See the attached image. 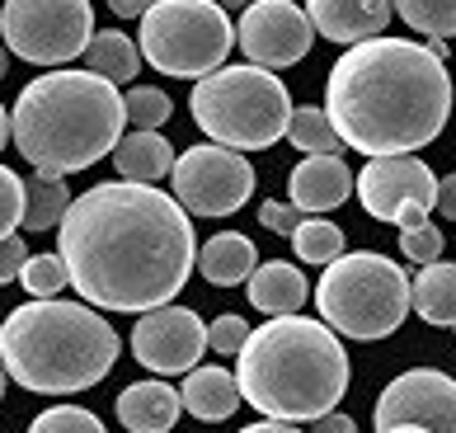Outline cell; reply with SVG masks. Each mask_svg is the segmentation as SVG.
I'll return each mask as SVG.
<instances>
[{"label": "cell", "instance_id": "1", "mask_svg": "<svg viewBox=\"0 0 456 433\" xmlns=\"http://www.w3.org/2000/svg\"><path fill=\"white\" fill-rule=\"evenodd\" d=\"M57 255L80 302L142 315L183 292L198 264V241L175 193L109 179L71 198L57 222Z\"/></svg>", "mask_w": 456, "mask_h": 433}, {"label": "cell", "instance_id": "2", "mask_svg": "<svg viewBox=\"0 0 456 433\" xmlns=\"http://www.w3.org/2000/svg\"><path fill=\"white\" fill-rule=\"evenodd\" d=\"M452 99V76L428 47L410 38H362L334 61L325 113L339 142L371 160L419 151L443 137Z\"/></svg>", "mask_w": 456, "mask_h": 433}, {"label": "cell", "instance_id": "3", "mask_svg": "<svg viewBox=\"0 0 456 433\" xmlns=\"http://www.w3.org/2000/svg\"><path fill=\"white\" fill-rule=\"evenodd\" d=\"M127 109L113 80L94 71H47L28 80L10 109V142L33 170L80 175L113 156Z\"/></svg>", "mask_w": 456, "mask_h": 433}, {"label": "cell", "instance_id": "4", "mask_svg": "<svg viewBox=\"0 0 456 433\" xmlns=\"http://www.w3.org/2000/svg\"><path fill=\"white\" fill-rule=\"evenodd\" d=\"M240 396L268 420H315L339 410L348 391V354L325 321L306 315H273L268 325L249 330L240 344Z\"/></svg>", "mask_w": 456, "mask_h": 433}, {"label": "cell", "instance_id": "5", "mask_svg": "<svg viewBox=\"0 0 456 433\" xmlns=\"http://www.w3.org/2000/svg\"><path fill=\"white\" fill-rule=\"evenodd\" d=\"M113 325L86 302L33 297L0 325V363L24 391L71 396L99 387L118 363Z\"/></svg>", "mask_w": 456, "mask_h": 433}, {"label": "cell", "instance_id": "6", "mask_svg": "<svg viewBox=\"0 0 456 433\" xmlns=\"http://www.w3.org/2000/svg\"><path fill=\"white\" fill-rule=\"evenodd\" d=\"M193 123L231 151H264L287 137L292 94L268 66H216L189 94Z\"/></svg>", "mask_w": 456, "mask_h": 433}, {"label": "cell", "instance_id": "7", "mask_svg": "<svg viewBox=\"0 0 456 433\" xmlns=\"http://www.w3.org/2000/svg\"><path fill=\"white\" fill-rule=\"evenodd\" d=\"M315 306L344 339H391L410 315V278L377 249H353L325 264L315 282Z\"/></svg>", "mask_w": 456, "mask_h": 433}, {"label": "cell", "instance_id": "8", "mask_svg": "<svg viewBox=\"0 0 456 433\" xmlns=\"http://www.w3.org/2000/svg\"><path fill=\"white\" fill-rule=\"evenodd\" d=\"M137 53L151 61V71L202 80L216 66H226L235 47V24L216 0H156L142 14Z\"/></svg>", "mask_w": 456, "mask_h": 433}, {"label": "cell", "instance_id": "9", "mask_svg": "<svg viewBox=\"0 0 456 433\" xmlns=\"http://www.w3.org/2000/svg\"><path fill=\"white\" fill-rule=\"evenodd\" d=\"M94 38L90 0H5L0 5V43L20 61L61 66L86 53Z\"/></svg>", "mask_w": 456, "mask_h": 433}, {"label": "cell", "instance_id": "10", "mask_svg": "<svg viewBox=\"0 0 456 433\" xmlns=\"http://www.w3.org/2000/svg\"><path fill=\"white\" fill-rule=\"evenodd\" d=\"M170 193L189 216H231L249 203L255 193V170L240 151L231 146H189L175 156L170 170Z\"/></svg>", "mask_w": 456, "mask_h": 433}, {"label": "cell", "instance_id": "11", "mask_svg": "<svg viewBox=\"0 0 456 433\" xmlns=\"http://www.w3.org/2000/svg\"><path fill=\"white\" fill-rule=\"evenodd\" d=\"M395 424H419L428 433H456V381L437 368H410L377 396L371 429L386 433Z\"/></svg>", "mask_w": 456, "mask_h": 433}, {"label": "cell", "instance_id": "12", "mask_svg": "<svg viewBox=\"0 0 456 433\" xmlns=\"http://www.w3.org/2000/svg\"><path fill=\"white\" fill-rule=\"evenodd\" d=\"M132 354L156 377H179L198 368V358L208 354V325L198 321L193 306L165 302L156 311H142L137 330H132Z\"/></svg>", "mask_w": 456, "mask_h": 433}, {"label": "cell", "instance_id": "13", "mask_svg": "<svg viewBox=\"0 0 456 433\" xmlns=\"http://www.w3.org/2000/svg\"><path fill=\"white\" fill-rule=\"evenodd\" d=\"M235 43L245 47V57L255 66L278 71V66H297L311 53L315 29L292 0H249L240 24H235Z\"/></svg>", "mask_w": 456, "mask_h": 433}, {"label": "cell", "instance_id": "14", "mask_svg": "<svg viewBox=\"0 0 456 433\" xmlns=\"http://www.w3.org/2000/svg\"><path fill=\"white\" fill-rule=\"evenodd\" d=\"M353 193L362 198V208L377 216V222H395L404 208L433 212V203H437V175L414 151H404V156H371L362 165V175L353 179Z\"/></svg>", "mask_w": 456, "mask_h": 433}, {"label": "cell", "instance_id": "15", "mask_svg": "<svg viewBox=\"0 0 456 433\" xmlns=\"http://www.w3.org/2000/svg\"><path fill=\"white\" fill-rule=\"evenodd\" d=\"M391 0H306V20L320 38L330 43H362L381 38V29L391 24Z\"/></svg>", "mask_w": 456, "mask_h": 433}, {"label": "cell", "instance_id": "16", "mask_svg": "<svg viewBox=\"0 0 456 433\" xmlns=\"http://www.w3.org/2000/svg\"><path fill=\"white\" fill-rule=\"evenodd\" d=\"M287 193H292V208L301 212H330L353 193V170L339 156H311L292 170Z\"/></svg>", "mask_w": 456, "mask_h": 433}, {"label": "cell", "instance_id": "17", "mask_svg": "<svg viewBox=\"0 0 456 433\" xmlns=\"http://www.w3.org/2000/svg\"><path fill=\"white\" fill-rule=\"evenodd\" d=\"M245 282H249V306L264 311V315H297L311 297L306 274H301L297 264H287V259L255 264V274H249Z\"/></svg>", "mask_w": 456, "mask_h": 433}, {"label": "cell", "instance_id": "18", "mask_svg": "<svg viewBox=\"0 0 456 433\" xmlns=\"http://www.w3.org/2000/svg\"><path fill=\"white\" fill-rule=\"evenodd\" d=\"M179 391L170 381H137L118 396V424L127 433H170L179 424Z\"/></svg>", "mask_w": 456, "mask_h": 433}, {"label": "cell", "instance_id": "19", "mask_svg": "<svg viewBox=\"0 0 456 433\" xmlns=\"http://www.w3.org/2000/svg\"><path fill=\"white\" fill-rule=\"evenodd\" d=\"M179 401L189 405L193 420L202 424H222L231 420L235 410H240V381H235V372L226 368H189V377H183L179 387Z\"/></svg>", "mask_w": 456, "mask_h": 433}, {"label": "cell", "instance_id": "20", "mask_svg": "<svg viewBox=\"0 0 456 433\" xmlns=\"http://www.w3.org/2000/svg\"><path fill=\"white\" fill-rule=\"evenodd\" d=\"M113 165L123 179H137V184H156L175 170V146L160 137V132L132 127L127 137H118L113 146Z\"/></svg>", "mask_w": 456, "mask_h": 433}, {"label": "cell", "instance_id": "21", "mask_svg": "<svg viewBox=\"0 0 456 433\" xmlns=\"http://www.w3.org/2000/svg\"><path fill=\"white\" fill-rule=\"evenodd\" d=\"M255 241L240 236V231H222V236H212L208 245L198 249V264L193 269L212 282V288H235V282H245L255 274Z\"/></svg>", "mask_w": 456, "mask_h": 433}, {"label": "cell", "instance_id": "22", "mask_svg": "<svg viewBox=\"0 0 456 433\" xmlns=\"http://www.w3.org/2000/svg\"><path fill=\"white\" fill-rule=\"evenodd\" d=\"M410 306L419 311V321L452 330L456 325V264H443V259L419 264V274L410 282Z\"/></svg>", "mask_w": 456, "mask_h": 433}, {"label": "cell", "instance_id": "23", "mask_svg": "<svg viewBox=\"0 0 456 433\" xmlns=\"http://www.w3.org/2000/svg\"><path fill=\"white\" fill-rule=\"evenodd\" d=\"M80 57H86V71L113 80V86H127V80L142 71V53H137V43H132L127 33H118V29L94 33Z\"/></svg>", "mask_w": 456, "mask_h": 433}, {"label": "cell", "instance_id": "24", "mask_svg": "<svg viewBox=\"0 0 456 433\" xmlns=\"http://www.w3.org/2000/svg\"><path fill=\"white\" fill-rule=\"evenodd\" d=\"M71 208V189H66L61 175H47V170H33L24 179V231H57V222Z\"/></svg>", "mask_w": 456, "mask_h": 433}, {"label": "cell", "instance_id": "25", "mask_svg": "<svg viewBox=\"0 0 456 433\" xmlns=\"http://www.w3.org/2000/svg\"><path fill=\"white\" fill-rule=\"evenodd\" d=\"M287 142H292L297 151H311V156H334L339 151V132H334L330 113L311 109V104L292 109V118H287Z\"/></svg>", "mask_w": 456, "mask_h": 433}, {"label": "cell", "instance_id": "26", "mask_svg": "<svg viewBox=\"0 0 456 433\" xmlns=\"http://www.w3.org/2000/svg\"><path fill=\"white\" fill-rule=\"evenodd\" d=\"M292 245H297L301 264H330L344 255V231L325 222V216H301L292 231Z\"/></svg>", "mask_w": 456, "mask_h": 433}, {"label": "cell", "instance_id": "27", "mask_svg": "<svg viewBox=\"0 0 456 433\" xmlns=\"http://www.w3.org/2000/svg\"><path fill=\"white\" fill-rule=\"evenodd\" d=\"M391 10L414 33H428V38H452L456 33V0H391Z\"/></svg>", "mask_w": 456, "mask_h": 433}, {"label": "cell", "instance_id": "28", "mask_svg": "<svg viewBox=\"0 0 456 433\" xmlns=\"http://www.w3.org/2000/svg\"><path fill=\"white\" fill-rule=\"evenodd\" d=\"M20 282L28 288V297H57L71 288V274H66L61 255H28L20 269Z\"/></svg>", "mask_w": 456, "mask_h": 433}, {"label": "cell", "instance_id": "29", "mask_svg": "<svg viewBox=\"0 0 456 433\" xmlns=\"http://www.w3.org/2000/svg\"><path fill=\"white\" fill-rule=\"evenodd\" d=\"M123 109H127V123H132V127H146V132H156V127L175 113L170 94L156 90V86H132V90L123 94Z\"/></svg>", "mask_w": 456, "mask_h": 433}, {"label": "cell", "instance_id": "30", "mask_svg": "<svg viewBox=\"0 0 456 433\" xmlns=\"http://www.w3.org/2000/svg\"><path fill=\"white\" fill-rule=\"evenodd\" d=\"M28 433H104V424L80 405H53L28 424Z\"/></svg>", "mask_w": 456, "mask_h": 433}, {"label": "cell", "instance_id": "31", "mask_svg": "<svg viewBox=\"0 0 456 433\" xmlns=\"http://www.w3.org/2000/svg\"><path fill=\"white\" fill-rule=\"evenodd\" d=\"M24 222V179L0 165V241L14 236V226Z\"/></svg>", "mask_w": 456, "mask_h": 433}, {"label": "cell", "instance_id": "32", "mask_svg": "<svg viewBox=\"0 0 456 433\" xmlns=\"http://www.w3.org/2000/svg\"><path fill=\"white\" fill-rule=\"evenodd\" d=\"M400 255L410 259V264H433V259H443V231H437L433 222L400 231Z\"/></svg>", "mask_w": 456, "mask_h": 433}, {"label": "cell", "instance_id": "33", "mask_svg": "<svg viewBox=\"0 0 456 433\" xmlns=\"http://www.w3.org/2000/svg\"><path fill=\"white\" fill-rule=\"evenodd\" d=\"M245 339H249V325L240 315H216L208 325V348H216V354H240Z\"/></svg>", "mask_w": 456, "mask_h": 433}, {"label": "cell", "instance_id": "34", "mask_svg": "<svg viewBox=\"0 0 456 433\" xmlns=\"http://www.w3.org/2000/svg\"><path fill=\"white\" fill-rule=\"evenodd\" d=\"M297 222H301V208H292V203H264L259 208V226L278 231V236H292Z\"/></svg>", "mask_w": 456, "mask_h": 433}, {"label": "cell", "instance_id": "35", "mask_svg": "<svg viewBox=\"0 0 456 433\" xmlns=\"http://www.w3.org/2000/svg\"><path fill=\"white\" fill-rule=\"evenodd\" d=\"M24 259H28V249H24V241H20V236H5V241H0V288L20 278Z\"/></svg>", "mask_w": 456, "mask_h": 433}, {"label": "cell", "instance_id": "36", "mask_svg": "<svg viewBox=\"0 0 456 433\" xmlns=\"http://www.w3.org/2000/svg\"><path fill=\"white\" fill-rule=\"evenodd\" d=\"M311 433H358V424H353L348 414H339V410H325V414L311 420Z\"/></svg>", "mask_w": 456, "mask_h": 433}, {"label": "cell", "instance_id": "37", "mask_svg": "<svg viewBox=\"0 0 456 433\" xmlns=\"http://www.w3.org/2000/svg\"><path fill=\"white\" fill-rule=\"evenodd\" d=\"M443 216H456V175H447V179H437V203H433Z\"/></svg>", "mask_w": 456, "mask_h": 433}, {"label": "cell", "instance_id": "38", "mask_svg": "<svg viewBox=\"0 0 456 433\" xmlns=\"http://www.w3.org/2000/svg\"><path fill=\"white\" fill-rule=\"evenodd\" d=\"M151 5H156V0H109V10L118 14V20H142Z\"/></svg>", "mask_w": 456, "mask_h": 433}, {"label": "cell", "instance_id": "39", "mask_svg": "<svg viewBox=\"0 0 456 433\" xmlns=\"http://www.w3.org/2000/svg\"><path fill=\"white\" fill-rule=\"evenodd\" d=\"M240 433H301L297 424H287V420H259V424H249Z\"/></svg>", "mask_w": 456, "mask_h": 433}, {"label": "cell", "instance_id": "40", "mask_svg": "<svg viewBox=\"0 0 456 433\" xmlns=\"http://www.w3.org/2000/svg\"><path fill=\"white\" fill-rule=\"evenodd\" d=\"M5 146H10V109L0 104V151H5Z\"/></svg>", "mask_w": 456, "mask_h": 433}, {"label": "cell", "instance_id": "41", "mask_svg": "<svg viewBox=\"0 0 456 433\" xmlns=\"http://www.w3.org/2000/svg\"><path fill=\"white\" fill-rule=\"evenodd\" d=\"M424 47H428V53H433V57H447V38H428Z\"/></svg>", "mask_w": 456, "mask_h": 433}, {"label": "cell", "instance_id": "42", "mask_svg": "<svg viewBox=\"0 0 456 433\" xmlns=\"http://www.w3.org/2000/svg\"><path fill=\"white\" fill-rule=\"evenodd\" d=\"M5 76H10V47L0 43V80H5Z\"/></svg>", "mask_w": 456, "mask_h": 433}, {"label": "cell", "instance_id": "43", "mask_svg": "<svg viewBox=\"0 0 456 433\" xmlns=\"http://www.w3.org/2000/svg\"><path fill=\"white\" fill-rule=\"evenodd\" d=\"M216 5H222V10L231 14V10H245V5H249V0H216Z\"/></svg>", "mask_w": 456, "mask_h": 433}, {"label": "cell", "instance_id": "44", "mask_svg": "<svg viewBox=\"0 0 456 433\" xmlns=\"http://www.w3.org/2000/svg\"><path fill=\"white\" fill-rule=\"evenodd\" d=\"M386 433H428V429H419V424H395V429H386Z\"/></svg>", "mask_w": 456, "mask_h": 433}, {"label": "cell", "instance_id": "45", "mask_svg": "<svg viewBox=\"0 0 456 433\" xmlns=\"http://www.w3.org/2000/svg\"><path fill=\"white\" fill-rule=\"evenodd\" d=\"M0 401H5V363H0Z\"/></svg>", "mask_w": 456, "mask_h": 433}]
</instances>
